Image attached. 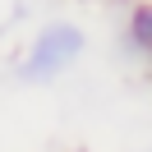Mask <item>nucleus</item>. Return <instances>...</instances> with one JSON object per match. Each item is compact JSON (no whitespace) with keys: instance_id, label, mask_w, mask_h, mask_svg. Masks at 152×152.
Returning <instances> with one entry per match:
<instances>
[{"instance_id":"f257e3e1","label":"nucleus","mask_w":152,"mask_h":152,"mask_svg":"<svg viewBox=\"0 0 152 152\" xmlns=\"http://www.w3.org/2000/svg\"><path fill=\"white\" fill-rule=\"evenodd\" d=\"M88 51V32L78 28L74 19H51L37 28L32 46L23 51V60L14 65V78L19 83H56L60 74L78 65V56Z\"/></svg>"},{"instance_id":"f03ea898","label":"nucleus","mask_w":152,"mask_h":152,"mask_svg":"<svg viewBox=\"0 0 152 152\" xmlns=\"http://www.w3.org/2000/svg\"><path fill=\"white\" fill-rule=\"evenodd\" d=\"M124 28H129V42L152 60V0H134L129 23H124Z\"/></svg>"},{"instance_id":"7ed1b4c3","label":"nucleus","mask_w":152,"mask_h":152,"mask_svg":"<svg viewBox=\"0 0 152 152\" xmlns=\"http://www.w3.org/2000/svg\"><path fill=\"white\" fill-rule=\"evenodd\" d=\"M134 152H152V138H148V143H143V148H134Z\"/></svg>"},{"instance_id":"20e7f679","label":"nucleus","mask_w":152,"mask_h":152,"mask_svg":"<svg viewBox=\"0 0 152 152\" xmlns=\"http://www.w3.org/2000/svg\"><path fill=\"white\" fill-rule=\"evenodd\" d=\"M83 5H106V0H83Z\"/></svg>"},{"instance_id":"39448f33","label":"nucleus","mask_w":152,"mask_h":152,"mask_svg":"<svg viewBox=\"0 0 152 152\" xmlns=\"http://www.w3.org/2000/svg\"><path fill=\"white\" fill-rule=\"evenodd\" d=\"M74 152H83V148H74Z\"/></svg>"}]
</instances>
